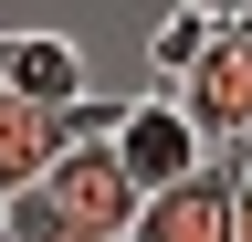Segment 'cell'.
<instances>
[{"instance_id":"cell-1","label":"cell","mask_w":252,"mask_h":242,"mask_svg":"<svg viewBox=\"0 0 252 242\" xmlns=\"http://www.w3.org/2000/svg\"><path fill=\"white\" fill-rule=\"evenodd\" d=\"M116 158H126V179L158 200V190H179V179H200L210 147H200V127H189L179 95H137V105H126V127H116Z\"/></svg>"},{"instance_id":"cell-2","label":"cell","mask_w":252,"mask_h":242,"mask_svg":"<svg viewBox=\"0 0 252 242\" xmlns=\"http://www.w3.org/2000/svg\"><path fill=\"white\" fill-rule=\"evenodd\" d=\"M42 200L63 210V221H84V232H137V210H147V190L126 179V158L116 147H63L53 158V179H42Z\"/></svg>"},{"instance_id":"cell-3","label":"cell","mask_w":252,"mask_h":242,"mask_svg":"<svg viewBox=\"0 0 252 242\" xmlns=\"http://www.w3.org/2000/svg\"><path fill=\"white\" fill-rule=\"evenodd\" d=\"M231 210H242V158H210L200 179L158 190L126 242H231Z\"/></svg>"},{"instance_id":"cell-4","label":"cell","mask_w":252,"mask_h":242,"mask_svg":"<svg viewBox=\"0 0 252 242\" xmlns=\"http://www.w3.org/2000/svg\"><path fill=\"white\" fill-rule=\"evenodd\" d=\"M0 95H21L32 116H74L94 84H84V53L63 32H0Z\"/></svg>"},{"instance_id":"cell-5","label":"cell","mask_w":252,"mask_h":242,"mask_svg":"<svg viewBox=\"0 0 252 242\" xmlns=\"http://www.w3.org/2000/svg\"><path fill=\"white\" fill-rule=\"evenodd\" d=\"M63 158V116H32L21 95H0V200H32Z\"/></svg>"},{"instance_id":"cell-6","label":"cell","mask_w":252,"mask_h":242,"mask_svg":"<svg viewBox=\"0 0 252 242\" xmlns=\"http://www.w3.org/2000/svg\"><path fill=\"white\" fill-rule=\"evenodd\" d=\"M220 32H231V11H210V0H179V11H158V32H147V64L168 74V84H189L220 53Z\"/></svg>"},{"instance_id":"cell-7","label":"cell","mask_w":252,"mask_h":242,"mask_svg":"<svg viewBox=\"0 0 252 242\" xmlns=\"http://www.w3.org/2000/svg\"><path fill=\"white\" fill-rule=\"evenodd\" d=\"M11 242H116V232H84V221H63V210L32 190V200H11Z\"/></svg>"},{"instance_id":"cell-8","label":"cell","mask_w":252,"mask_h":242,"mask_svg":"<svg viewBox=\"0 0 252 242\" xmlns=\"http://www.w3.org/2000/svg\"><path fill=\"white\" fill-rule=\"evenodd\" d=\"M231 242H252V158H242V210H231Z\"/></svg>"},{"instance_id":"cell-9","label":"cell","mask_w":252,"mask_h":242,"mask_svg":"<svg viewBox=\"0 0 252 242\" xmlns=\"http://www.w3.org/2000/svg\"><path fill=\"white\" fill-rule=\"evenodd\" d=\"M0 242H11V200H0Z\"/></svg>"}]
</instances>
